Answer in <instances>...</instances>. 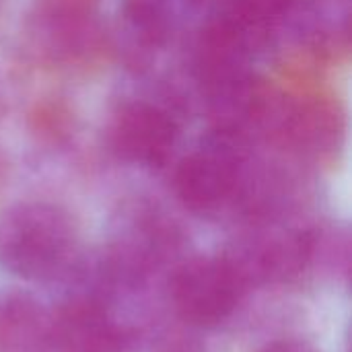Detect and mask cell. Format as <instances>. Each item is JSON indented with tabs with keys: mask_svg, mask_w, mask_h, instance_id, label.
Instances as JSON below:
<instances>
[{
	"mask_svg": "<svg viewBox=\"0 0 352 352\" xmlns=\"http://www.w3.org/2000/svg\"><path fill=\"white\" fill-rule=\"evenodd\" d=\"M260 155L256 142L217 128L208 132L173 167V192L192 214L208 221H243L250 206Z\"/></svg>",
	"mask_w": 352,
	"mask_h": 352,
	"instance_id": "1",
	"label": "cell"
},
{
	"mask_svg": "<svg viewBox=\"0 0 352 352\" xmlns=\"http://www.w3.org/2000/svg\"><path fill=\"white\" fill-rule=\"evenodd\" d=\"M85 256L70 210L47 200L0 212V268L27 283H66Z\"/></svg>",
	"mask_w": 352,
	"mask_h": 352,
	"instance_id": "2",
	"label": "cell"
},
{
	"mask_svg": "<svg viewBox=\"0 0 352 352\" xmlns=\"http://www.w3.org/2000/svg\"><path fill=\"white\" fill-rule=\"evenodd\" d=\"M256 142H266L291 161L330 163L344 142L342 107L324 91H283L268 85Z\"/></svg>",
	"mask_w": 352,
	"mask_h": 352,
	"instance_id": "3",
	"label": "cell"
},
{
	"mask_svg": "<svg viewBox=\"0 0 352 352\" xmlns=\"http://www.w3.org/2000/svg\"><path fill=\"white\" fill-rule=\"evenodd\" d=\"M248 293L299 285L314 272L316 227L278 223L248 225L221 252Z\"/></svg>",
	"mask_w": 352,
	"mask_h": 352,
	"instance_id": "4",
	"label": "cell"
},
{
	"mask_svg": "<svg viewBox=\"0 0 352 352\" xmlns=\"http://www.w3.org/2000/svg\"><path fill=\"white\" fill-rule=\"evenodd\" d=\"M184 120L175 101L136 95L120 99L105 124V144L124 165L163 169L182 142Z\"/></svg>",
	"mask_w": 352,
	"mask_h": 352,
	"instance_id": "5",
	"label": "cell"
},
{
	"mask_svg": "<svg viewBox=\"0 0 352 352\" xmlns=\"http://www.w3.org/2000/svg\"><path fill=\"white\" fill-rule=\"evenodd\" d=\"M23 35L39 64L52 68L78 66L103 41L101 0H31Z\"/></svg>",
	"mask_w": 352,
	"mask_h": 352,
	"instance_id": "6",
	"label": "cell"
},
{
	"mask_svg": "<svg viewBox=\"0 0 352 352\" xmlns=\"http://www.w3.org/2000/svg\"><path fill=\"white\" fill-rule=\"evenodd\" d=\"M173 318L206 332L229 322L250 295L223 256H186L167 278Z\"/></svg>",
	"mask_w": 352,
	"mask_h": 352,
	"instance_id": "7",
	"label": "cell"
},
{
	"mask_svg": "<svg viewBox=\"0 0 352 352\" xmlns=\"http://www.w3.org/2000/svg\"><path fill=\"white\" fill-rule=\"evenodd\" d=\"M140 332L93 295L68 291L52 309V352H140Z\"/></svg>",
	"mask_w": 352,
	"mask_h": 352,
	"instance_id": "8",
	"label": "cell"
},
{
	"mask_svg": "<svg viewBox=\"0 0 352 352\" xmlns=\"http://www.w3.org/2000/svg\"><path fill=\"white\" fill-rule=\"evenodd\" d=\"M192 10L182 0H120L116 41L122 60L148 68L179 35Z\"/></svg>",
	"mask_w": 352,
	"mask_h": 352,
	"instance_id": "9",
	"label": "cell"
},
{
	"mask_svg": "<svg viewBox=\"0 0 352 352\" xmlns=\"http://www.w3.org/2000/svg\"><path fill=\"white\" fill-rule=\"evenodd\" d=\"M351 0H293L287 33L316 56H334L349 47Z\"/></svg>",
	"mask_w": 352,
	"mask_h": 352,
	"instance_id": "10",
	"label": "cell"
},
{
	"mask_svg": "<svg viewBox=\"0 0 352 352\" xmlns=\"http://www.w3.org/2000/svg\"><path fill=\"white\" fill-rule=\"evenodd\" d=\"M0 352H52V309L29 293L0 299Z\"/></svg>",
	"mask_w": 352,
	"mask_h": 352,
	"instance_id": "11",
	"label": "cell"
},
{
	"mask_svg": "<svg viewBox=\"0 0 352 352\" xmlns=\"http://www.w3.org/2000/svg\"><path fill=\"white\" fill-rule=\"evenodd\" d=\"M29 130L45 146H64L74 134V113L62 99H45L31 109Z\"/></svg>",
	"mask_w": 352,
	"mask_h": 352,
	"instance_id": "12",
	"label": "cell"
},
{
	"mask_svg": "<svg viewBox=\"0 0 352 352\" xmlns=\"http://www.w3.org/2000/svg\"><path fill=\"white\" fill-rule=\"evenodd\" d=\"M202 332L182 324L177 318L157 326L148 338V352H204Z\"/></svg>",
	"mask_w": 352,
	"mask_h": 352,
	"instance_id": "13",
	"label": "cell"
},
{
	"mask_svg": "<svg viewBox=\"0 0 352 352\" xmlns=\"http://www.w3.org/2000/svg\"><path fill=\"white\" fill-rule=\"evenodd\" d=\"M258 352H318L309 342L297 338H278L264 344Z\"/></svg>",
	"mask_w": 352,
	"mask_h": 352,
	"instance_id": "14",
	"label": "cell"
},
{
	"mask_svg": "<svg viewBox=\"0 0 352 352\" xmlns=\"http://www.w3.org/2000/svg\"><path fill=\"white\" fill-rule=\"evenodd\" d=\"M192 12H196V10H200V8H206L212 0H182Z\"/></svg>",
	"mask_w": 352,
	"mask_h": 352,
	"instance_id": "15",
	"label": "cell"
}]
</instances>
